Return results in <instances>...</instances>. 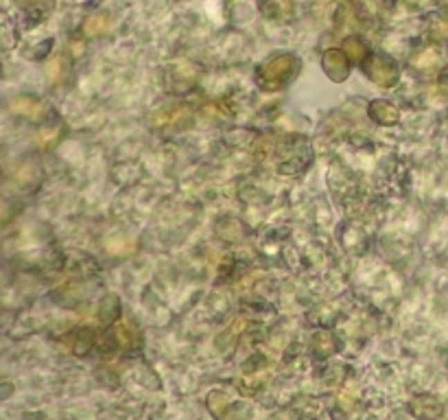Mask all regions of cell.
Listing matches in <instances>:
<instances>
[{
  "label": "cell",
  "mask_w": 448,
  "mask_h": 420,
  "mask_svg": "<svg viewBox=\"0 0 448 420\" xmlns=\"http://www.w3.org/2000/svg\"><path fill=\"white\" fill-rule=\"evenodd\" d=\"M298 70V60L293 55H276L265 66H260L258 81L265 86V90H278L283 88L285 83L291 81V77L296 75Z\"/></svg>",
  "instance_id": "cell-1"
},
{
  "label": "cell",
  "mask_w": 448,
  "mask_h": 420,
  "mask_svg": "<svg viewBox=\"0 0 448 420\" xmlns=\"http://www.w3.org/2000/svg\"><path fill=\"white\" fill-rule=\"evenodd\" d=\"M363 68H366V75L381 88H391L398 83V68L396 64L391 62L385 55H368V60L363 62Z\"/></svg>",
  "instance_id": "cell-2"
},
{
  "label": "cell",
  "mask_w": 448,
  "mask_h": 420,
  "mask_svg": "<svg viewBox=\"0 0 448 420\" xmlns=\"http://www.w3.org/2000/svg\"><path fill=\"white\" fill-rule=\"evenodd\" d=\"M321 66H324L326 75L332 81H343L350 75V64H348V55L341 51H326L324 60H321Z\"/></svg>",
  "instance_id": "cell-3"
},
{
  "label": "cell",
  "mask_w": 448,
  "mask_h": 420,
  "mask_svg": "<svg viewBox=\"0 0 448 420\" xmlns=\"http://www.w3.org/2000/svg\"><path fill=\"white\" fill-rule=\"evenodd\" d=\"M370 116L379 125H396L398 123V110L389 101H374L370 105Z\"/></svg>",
  "instance_id": "cell-4"
},
{
  "label": "cell",
  "mask_w": 448,
  "mask_h": 420,
  "mask_svg": "<svg viewBox=\"0 0 448 420\" xmlns=\"http://www.w3.org/2000/svg\"><path fill=\"white\" fill-rule=\"evenodd\" d=\"M70 346L77 355H86L88 350L94 346V333L90 329H79L73 333V338H70Z\"/></svg>",
  "instance_id": "cell-5"
},
{
  "label": "cell",
  "mask_w": 448,
  "mask_h": 420,
  "mask_svg": "<svg viewBox=\"0 0 448 420\" xmlns=\"http://www.w3.org/2000/svg\"><path fill=\"white\" fill-rule=\"evenodd\" d=\"M343 49H346V55H348V60H350V62H366V58H368V49H366V44H363V42H361V40H357V37L346 40Z\"/></svg>",
  "instance_id": "cell-6"
},
{
  "label": "cell",
  "mask_w": 448,
  "mask_h": 420,
  "mask_svg": "<svg viewBox=\"0 0 448 420\" xmlns=\"http://www.w3.org/2000/svg\"><path fill=\"white\" fill-rule=\"evenodd\" d=\"M118 315H120V302H118V298L116 296L105 298L103 304H101V320L105 322V324H111V322H114Z\"/></svg>",
  "instance_id": "cell-7"
},
{
  "label": "cell",
  "mask_w": 448,
  "mask_h": 420,
  "mask_svg": "<svg viewBox=\"0 0 448 420\" xmlns=\"http://www.w3.org/2000/svg\"><path fill=\"white\" fill-rule=\"evenodd\" d=\"M66 60H64V55H57L48 66H46V75H48V81L53 83H60L64 77H66Z\"/></svg>",
  "instance_id": "cell-8"
},
{
  "label": "cell",
  "mask_w": 448,
  "mask_h": 420,
  "mask_svg": "<svg viewBox=\"0 0 448 420\" xmlns=\"http://www.w3.org/2000/svg\"><path fill=\"white\" fill-rule=\"evenodd\" d=\"M313 348L317 350L319 357H326L330 353H334V342H332V335L328 333H317L315 340H313Z\"/></svg>",
  "instance_id": "cell-9"
},
{
  "label": "cell",
  "mask_w": 448,
  "mask_h": 420,
  "mask_svg": "<svg viewBox=\"0 0 448 420\" xmlns=\"http://www.w3.org/2000/svg\"><path fill=\"white\" fill-rule=\"evenodd\" d=\"M62 132L60 128V123H46V125H42V130H39V140H42V145H55L57 143V134Z\"/></svg>",
  "instance_id": "cell-10"
},
{
  "label": "cell",
  "mask_w": 448,
  "mask_h": 420,
  "mask_svg": "<svg viewBox=\"0 0 448 420\" xmlns=\"http://www.w3.org/2000/svg\"><path fill=\"white\" fill-rule=\"evenodd\" d=\"M39 110V101L37 99H29V96H20L16 101V112L18 114H29V116H35Z\"/></svg>",
  "instance_id": "cell-11"
},
{
  "label": "cell",
  "mask_w": 448,
  "mask_h": 420,
  "mask_svg": "<svg viewBox=\"0 0 448 420\" xmlns=\"http://www.w3.org/2000/svg\"><path fill=\"white\" fill-rule=\"evenodd\" d=\"M269 11L274 18H280V16H289L293 11V0H269Z\"/></svg>",
  "instance_id": "cell-12"
},
{
  "label": "cell",
  "mask_w": 448,
  "mask_h": 420,
  "mask_svg": "<svg viewBox=\"0 0 448 420\" xmlns=\"http://www.w3.org/2000/svg\"><path fill=\"white\" fill-rule=\"evenodd\" d=\"M107 29V18L105 16H92L88 22H86V33L88 35H99L101 31Z\"/></svg>",
  "instance_id": "cell-13"
},
{
  "label": "cell",
  "mask_w": 448,
  "mask_h": 420,
  "mask_svg": "<svg viewBox=\"0 0 448 420\" xmlns=\"http://www.w3.org/2000/svg\"><path fill=\"white\" fill-rule=\"evenodd\" d=\"M433 33H436V37H440V40H444V37H448V20H444V18H438L436 22H433Z\"/></svg>",
  "instance_id": "cell-14"
},
{
  "label": "cell",
  "mask_w": 448,
  "mask_h": 420,
  "mask_svg": "<svg viewBox=\"0 0 448 420\" xmlns=\"http://www.w3.org/2000/svg\"><path fill=\"white\" fill-rule=\"evenodd\" d=\"M44 3H55V0H44Z\"/></svg>",
  "instance_id": "cell-15"
}]
</instances>
